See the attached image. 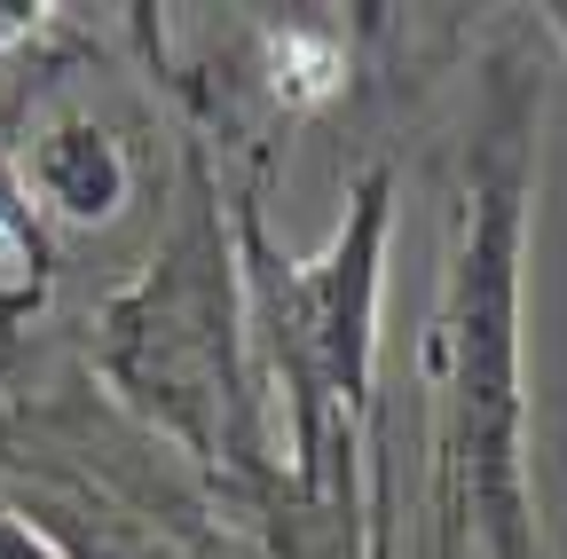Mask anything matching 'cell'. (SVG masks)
Wrapping results in <instances>:
<instances>
[{
	"mask_svg": "<svg viewBox=\"0 0 567 559\" xmlns=\"http://www.w3.org/2000/svg\"><path fill=\"white\" fill-rule=\"evenodd\" d=\"M520 126L473 151L465 189V245L450 276V315L434 355L450 371V473L465 480L473 520L488 528L496 559H528L520 473H513V252H520Z\"/></svg>",
	"mask_w": 567,
	"mask_h": 559,
	"instance_id": "3",
	"label": "cell"
},
{
	"mask_svg": "<svg viewBox=\"0 0 567 559\" xmlns=\"http://www.w3.org/2000/svg\"><path fill=\"white\" fill-rule=\"evenodd\" d=\"M95 363L118 402L151 434H166L189 465L221 488H268L260 442V394L245 371V300H237V252L213 205V174L189 151V197L158 245V260L103 308Z\"/></svg>",
	"mask_w": 567,
	"mask_h": 559,
	"instance_id": "1",
	"label": "cell"
},
{
	"mask_svg": "<svg viewBox=\"0 0 567 559\" xmlns=\"http://www.w3.org/2000/svg\"><path fill=\"white\" fill-rule=\"evenodd\" d=\"M17 189L40 197V214H55L71 229H103L134 197V158L95 103H48L40 126H24Z\"/></svg>",
	"mask_w": 567,
	"mask_h": 559,
	"instance_id": "4",
	"label": "cell"
},
{
	"mask_svg": "<svg viewBox=\"0 0 567 559\" xmlns=\"http://www.w3.org/2000/svg\"><path fill=\"white\" fill-rule=\"evenodd\" d=\"M0 559H55V551H48V544H40L17 513H0Z\"/></svg>",
	"mask_w": 567,
	"mask_h": 559,
	"instance_id": "6",
	"label": "cell"
},
{
	"mask_svg": "<svg viewBox=\"0 0 567 559\" xmlns=\"http://www.w3.org/2000/svg\"><path fill=\"white\" fill-rule=\"evenodd\" d=\"M48 300V237L40 214L24 205L17 174L0 166V339H17Z\"/></svg>",
	"mask_w": 567,
	"mask_h": 559,
	"instance_id": "5",
	"label": "cell"
},
{
	"mask_svg": "<svg viewBox=\"0 0 567 559\" xmlns=\"http://www.w3.org/2000/svg\"><path fill=\"white\" fill-rule=\"evenodd\" d=\"M379 237H386V174L354 189L323 260H284L260 237V214L237 205L245 245V315L268 346V371L292 402V473L308 497L347 488V434L371 386V315H379Z\"/></svg>",
	"mask_w": 567,
	"mask_h": 559,
	"instance_id": "2",
	"label": "cell"
}]
</instances>
